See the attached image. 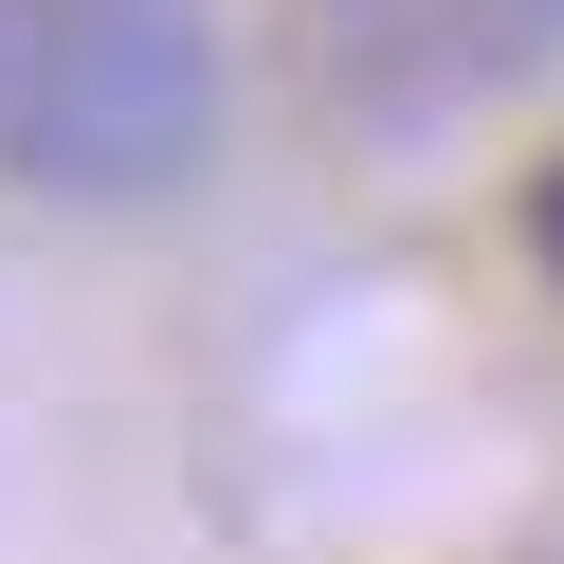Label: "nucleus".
Returning a JSON list of instances; mask_svg holds the SVG:
<instances>
[{"label":"nucleus","mask_w":564,"mask_h":564,"mask_svg":"<svg viewBox=\"0 0 564 564\" xmlns=\"http://www.w3.org/2000/svg\"><path fill=\"white\" fill-rule=\"evenodd\" d=\"M528 256L564 273V147H546V183H528Z\"/></svg>","instance_id":"7ed1b4c3"},{"label":"nucleus","mask_w":564,"mask_h":564,"mask_svg":"<svg viewBox=\"0 0 564 564\" xmlns=\"http://www.w3.org/2000/svg\"><path fill=\"white\" fill-rule=\"evenodd\" d=\"M219 110H237L219 0H0V183L164 200L219 164Z\"/></svg>","instance_id":"f257e3e1"},{"label":"nucleus","mask_w":564,"mask_h":564,"mask_svg":"<svg viewBox=\"0 0 564 564\" xmlns=\"http://www.w3.org/2000/svg\"><path fill=\"white\" fill-rule=\"evenodd\" d=\"M564 74V0H292V91L346 147H437Z\"/></svg>","instance_id":"f03ea898"}]
</instances>
